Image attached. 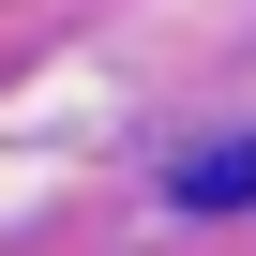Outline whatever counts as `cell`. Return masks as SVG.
Here are the masks:
<instances>
[{"label":"cell","instance_id":"obj_1","mask_svg":"<svg viewBox=\"0 0 256 256\" xmlns=\"http://www.w3.org/2000/svg\"><path fill=\"white\" fill-rule=\"evenodd\" d=\"M181 196H196V211H241V196H256V136H226V151H196V166H181Z\"/></svg>","mask_w":256,"mask_h":256}]
</instances>
